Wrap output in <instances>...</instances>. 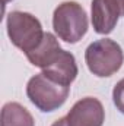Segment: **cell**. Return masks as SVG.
<instances>
[{
	"instance_id": "1",
	"label": "cell",
	"mask_w": 124,
	"mask_h": 126,
	"mask_svg": "<svg viewBox=\"0 0 124 126\" xmlns=\"http://www.w3.org/2000/svg\"><path fill=\"white\" fill-rule=\"evenodd\" d=\"M85 62L89 72L98 78L112 76L121 69L124 53L121 46L111 38H101L91 43L85 51Z\"/></svg>"
},
{
	"instance_id": "2",
	"label": "cell",
	"mask_w": 124,
	"mask_h": 126,
	"mask_svg": "<svg viewBox=\"0 0 124 126\" xmlns=\"http://www.w3.org/2000/svg\"><path fill=\"white\" fill-rule=\"evenodd\" d=\"M86 10L77 1H63L53 13V28L57 37L69 43L76 44L88 32Z\"/></svg>"
},
{
	"instance_id": "3",
	"label": "cell",
	"mask_w": 124,
	"mask_h": 126,
	"mask_svg": "<svg viewBox=\"0 0 124 126\" xmlns=\"http://www.w3.org/2000/svg\"><path fill=\"white\" fill-rule=\"evenodd\" d=\"M6 28L12 44L25 54L35 50L41 44L45 34L38 18L21 10H13L7 15Z\"/></svg>"
},
{
	"instance_id": "4",
	"label": "cell",
	"mask_w": 124,
	"mask_h": 126,
	"mask_svg": "<svg viewBox=\"0 0 124 126\" xmlns=\"http://www.w3.org/2000/svg\"><path fill=\"white\" fill-rule=\"evenodd\" d=\"M69 93L70 87L56 82L44 72L32 76L26 85V95L29 101L44 113H50L60 109L66 103Z\"/></svg>"
},
{
	"instance_id": "5",
	"label": "cell",
	"mask_w": 124,
	"mask_h": 126,
	"mask_svg": "<svg viewBox=\"0 0 124 126\" xmlns=\"http://www.w3.org/2000/svg\"><path fill=\"white\" fill-rule=\"evenodd\" d=\"M66 119L69 126H102L105 122V110L98 98L85 97L73 104Z\"/></svg>"
},
{
	"instance_id": "6",
	"label": "cell",
	"mask_w": 124,
	"mask_h": 126,
	"mask_svg": "<svg viewBox=\"0 0 124 126\" xmlns=\"http://www.w3.org/2000/svg\"><path fill=\"white\" fill-rule=\"evenodd\" d=\"M121 9L117 0H92L91 3V21L96 34L107 35L114 31Z\"/></svg>"
},
{
	"instance_id": "7",
	"label": "cell",
	"mask_w": 124,
	"mask_h": 126,
	"mask_svg": "<svg viewBox=\"0 0 124 126\" xmlns=\"http://www.w3.org/2000/svg\"><path fill=\"white\" fill-rule=\"evenodd\" d=\"M42 72L48 78L54 79L56 82H60L63 85L70 87V84L76 79L79 69H77L74 56L70 51L62 50L53 62L47 67L42 69Z\"/></svg>"
},
{
	"instance_id": "8",
	"label": "cell",
	"mask_w": 124,
	"mask_h": 126,
	"mask_svg": "<svg viewBox=\"0 0 124 126\" xmlns=\"http://www.w3.org/2000/svg\"><path fill=\"white\" fill-rule=\"evenodd\" d=\"M62 50L63 48L60 47V43H59L57 37L54 34H51V32H45L41 44L35 50L26 53V59L34 66L44 69V67H47L50 63L57 57V54Z\"/></svg>"
},
{
	"instance_id": "9",
	"label": "cell",
	"mask_w": 124,
	"mask_h": 126,
	"mask_svg": "<svg viewBox=\"0 0 124 126\" xmlns=\"http://www.w3.org/2000/svg\"><path fill=\"white\" fill-rule=\"evenodd\" d=\"M1 126H35V120L28 109L10 101L1 109Z\"/></svg>"
},
{
	"instance_id": "10",
	"label": "cell",
	"mask_w": 124,
	"mask_h": 126,
	"mask_svg": "<svg viewBox=\"0 0 124 126\" xmlns=\"http://www.w3.org/2000/svg\"><path fill=\"white\" fill-rule=\"evenodd\" d=\"M112 101H114L117 110L124 114V78L115 84V87L112 90Z\"/></svg>"
},
{
	"instance_id": "11",
	"label": "cell",
	"mask_w": 124,
	"mask_h": 126,
	"mask_svg": "<svg viewBox=\"0 0 124 126\" xmlns=\"http://www.w3.org/2000/svg\"><path fill=\"white\" fill-rule=\"evenodd\" d=\"M51 126H69V125H67V119L66 117H60V119H57Z\"/></svg>"
},
{
	"instance_id": "12",
	"label": "cell",
	"mask_w": 124,
	"mask_h": 126,
	"mask_svg": "<svg viewBox=\"0 0 124 126\" xmlns=\"http://www.w3.org/2000/svg\"><path fill=\"white\" fill-rule=\"evenodd\" d=\"M118 4H120V9H121V15H124V0H117Z\"/></svg>"
},
{
	"instance_id": "13",
	"label": "cell",
	"mask_w": 124,
	"mask_h": 126,
	"mask_svg": "<svg viewBox=\"0 0 124 126\" xmlns=\"http://www.w3.org/2000/svg\"><path fill=\"white\" fill-rule=\"evenodd\" d=\"M9 1H12V0H3V6H6V4H7Z\"/></svg>"
}]
</instances>
